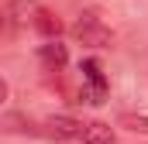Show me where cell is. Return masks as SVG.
I'll return each mask as SVG.
<instances>
[{
	"label": "cell",
	"instance_id": "obj_7",
	"mask_svg": "<svg viewBox=\"0 0 148 144\" xmlns=\"http://www.w3.org/2000/svg\"><path fill=\"white\" fill-rule=\"evenodd\" d=\"M35 10H38V3H31V0H14V7H10V14H14V21H17V24L35 21Z\"/></svg>",
	"mask_w": 148,
	"mask_h": 144
},
{
	"label": "cell",
	"instance_id": "obj_4",
	"mask_svg": "<svg viewBox=\"0 0 148 144\" xmlns=\"http://www.w3.org/2000/svg\"><path fill=\"white\" fill-rule=\"evenodd\" d=\"M48 134L52 137H62V141H73V137H83V124L73 120V117H48L45 120Z\"/></svg>",
	"mask_w": 148,
	"mask_h": 144
},
{
	"label": "cell",
	"instance_id": "obj_5",
	"mask_svg": "<svg viewBox=\"0 0 148 144\" xmlns=\"http://www.w3.org/2000/svg\"><path fill=\"white\" fill-rule=\"evenodd\" d=\"M83 141L86 144H117V134H114L110 124L90 120V124H83Z\"/></svg>",
	"mask_w": 148,
	"mask_h": 144
},
{
	"label": "cell",
	"instance_id": "obj_2",
	"mask_svg": "<svg viewBox=\"0 0 148 144\" xmlns=\"http://www.w3.org/2000/svg\"><path fill=\"white\" fill-rule=\"evenodd\" d=\"M79 72H83V79L90 82V93H83L86 103H103V96H107V79H103L100 65H97L93 58H86V62L79 65Z\"/></svg>",
	"mask_w": 148,
	"mask_h": 144
},
{
	"label": "cell",
	"instance_id": "obj_9",
	"mask_svg": "<svg viewBox=\"0 0 148 144\" xmlns=\"http://www.w3.org/2000/svg\"><path fill=\"white\" fill-rule=\"evenodd\" d=\"M3 103H7V79L0 75V110H3Z\"/></svg>",
	"mask_w": 148,
	"mask_h": 144
},
{
	"label": "cell",
	"instance_id": "obj_6",
	"mask_svg": "<svg viewBox=\"0 0 148 144\" xmlns=\"http://www.w3.org/2000/svg\"><path fill=\"white\" fill-rule=\"evenodd\" d=\"M31 24H35L45 38H59V35H62V21H59L52 10H45V7H38V10H35V21H31Z\"/></svg>",
	"mask_w": 148,
	"mask_h": 144
},
{
	"label": "cell",
	"instance_id": "obj_3",
	"mask_svg": "<svg viewBox=\"0 0 148 144\" xmlns=\"http://www.w3.org/2000/svg\"><path fill=\"white\" fill-rule=\"evenodd\" d=\"M38 62H41L48 72H59L66 62H69V52H66V45H59L55 38H48V45L38 48Z\"/></svg>",
	"mask_w": 148,
	"mask_h": 144
},
{
	"label": "cell",
	"instance_id": "obj_1",
	"mask_svg": "<svg viewBox=\"0 0 148 144\" xmlns=\"http://www.w3.org/2000/svg\"><path fill=\"white\" fill-rule=\"evenodd\" d=\"M73 38L83 41V45H90V48H107V45L114 41L110 28H107L100 17H93V14H83V17L73 24Z\"/></svg>",
	"mask_w": 148,
	"mask_h": 144
},
{
	"label": "cell",
	"instance_id": "obj_8",
	"mask_svg": "<svg viewBox=\"0 0 148 144\" xmlns=\"http://www.w3.org/2000/svg\"><path fill=\"white\" fill-rule=\"evenodd\" d=\"M121 127H127V130H138V134H148V113H121V120H117Z\"/></svg>",
	"mask_w": 148,
	"mask_h": 144
}]
</instances>
